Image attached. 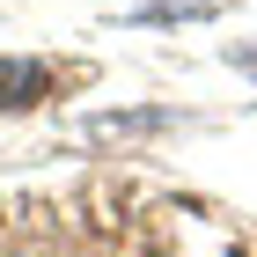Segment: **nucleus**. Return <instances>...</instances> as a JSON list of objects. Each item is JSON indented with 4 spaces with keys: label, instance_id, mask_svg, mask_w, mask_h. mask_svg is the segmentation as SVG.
<instances>
[{
    "label": "nucleus",
    "instance_id": "obj_3",
    "mask_svg": "<svg viewBox=\"0 0 257 257\" xmlns=\"http://www.w3.org/2000/svg\"><path fill=\"white\" fill-rule=\"evenodd\" d=\"M235 59H242V66H250V74H257V52H235Z\"/></svg>",
    "mask_w": 257,
    "mask_h": 257
},
{
    "label": "nucleus",
    "instance_id": "obj_1",
    "mask_svg": "<svg viewBox=\"0 0 257 257\" xmlns=\"http://www.w3.org/2000/svg\"><path fill=\"white\" fill-rule=\"evenodd\" d=\"M44 88H52L44 59H0V110H30Z\"/></svg>",
    "mask_w": 257,
    "mask_h": 257
},
{
    "label": "nucleus",
    "instance_id": "obj_2",
    "mask_svg": "<svg viewBox=\"0 0 257 257\" xmlns=\"http://www.w3.org/2000/svg\"><path fill=\"white\" fill-rule=\"evenodd\" d=\"M213 0H155V8H140V22H162V15H206Z\"/></svg>",
    "mask_w": 257,
    "mask_h": 257
}]
</instances>
